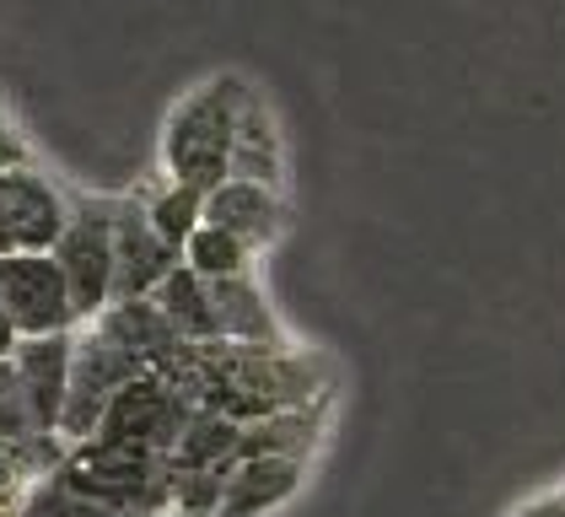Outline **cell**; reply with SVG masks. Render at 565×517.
Returning a JSON list of instances; mask_svg holds the SVG:
<instances>
[{"instance_id": "obj_1", "label": "cell", "mask_w": 565, "mask_h": 517, "mask_svg": "<svg viewBox=\"0 0 565 517\" xmlns=\"http://www.w3.org/2000/svg\"><path fill=\"white\" fill-rule=\"evenodd\" d=\"M248 92L254 86L243 76H211L189 97H178L162 125V172L173 183L211 194L216 183L232 178V140H237V114H243Z\"/></svg>"}, {"instance_id": "obj_2", "label": "cell", "mask_w": 565, "mask_h": 517, "mask_svg": "<svg viewBox=\"0 0 565 517\" xmlns=\"http://www.w3.org/2000/svg\"><path fill=\"white\" fill-rule=\"evenodd\" d=\"M140 372H151L140 356H130L125 345H114L97 324H87L76 335V356H71V393H65V421H60V436L76 447V442H92L97 426H103V410L114 404V393L125 383H135Z\"/></svg>"}, {"instance_id": "obj_3", "label": "cell", "mask_w": 565, "mask_h": 517, "mask_svg": "<svg viewBox=\"0 0 565 517\" xmlns=\"http://www.w3.org/2000/svg\"><path fill=\"white\" fill-rule=\"evenodd\" d=\"M0 302L17 324L22 340H49V335H76V297L54 254H0Z\"/></svg>"}, {"instance_id": "obj_4", "label": "cell", "mask_w": 565, "mask_h": 517, "mask_svg": "<svg viewBox=\"0 0 565 517\" xmlns=\"http://www.w3.org/2000/svg\"><path fill=\"white\" fill-rule=\"evenodd\" d=\"M189 415H194V404H189L162 372H140V378L119 388L114 404L103 410L97 442H119V447H140V453L173 458Z\"/></svg>"}, {"instance_id": "obj_5", "label": "cell", "mask_w": 565, "mask_h": 517, "mask_svg": "<svg viewBox=\"0 0 565 517\" xmlns=\"http://www.w3.org/2000/svg\"><path fill=\"white\" fill-rule=\"evenodd\" d=\"M54 258L71 281L76 297V318L97 324L114 307V205H76L65 238L54 243Z\"/></svg>"}, {"instance_id": "obj_6", "label": "cell", "mask_w": 565, "mask_h": 517, "mask_svg": "<svg viewBox=\"0 0 565 517\" xmlns=\"http://www.w3.org/2000/svg\"><path fill=\"white\" fill-rule=\"evenodd\" d=\"M71 215L76 200H65L39 168L0 172V254H54Z\"/></svg>"}, {"instance_id": "obj_7", "label": "cell", "mask_w": 565, "mask_h": 517, "mask_svg": "<svg viewBox=\"0 0 565 517\" xmlns=\"http://www.w3.org/2000/svg\"><path fill=\"white\" fill-rule=\"evenodd\" d=\"M183 254L173 243H162V232L151 226V215L140 200L114 205V302L157 297V286L173 275Z\"/></svg>"}, {"instance_id": "obj_8", "label": "cell", "mask_w": 565, "mask_h": 517, "mask_svg": "<svg viewBox=\"0 0 565 517\" xmlns=\"http://www.w3.org/2000/svg\"><path fill=\"white\" fill-rule=\"evenodd\" d=\"M71 356H76V335L22 340L11 356V372H17V388L28 399V415H33L39 436H60L65 393H71Z\"/></svg>"}, {"instance_id": "obj_9", "label": "cell", "mask_w": 565, "mask_h": 517, "mask_svg": "<svg viewBox=\"0 0 565 517\" xmlns=\"http://www.w3.org/2000/svg\"><path fill=\"white\" fill-rule=\"evenodd\" d=\"M205 221L226 226L232 238H243L254 254H264L280 232H286V200L269 183H248V178H226L205 194Z\"/></svg>"}, {"instance_id": "obj_10", "label": "cell", "mask_w": 565, "mask_h": 517, "mask_svg": "<svg viewBox=\"0 0 565 517\" xmlns=\"http://www.w3.org/2000/svg\"><path fill=\"white\" fill-rule=\"evenodd\" d=\"M307 479L302 458H237L226 469V490H221L216 517H264L286 507Z\"/></svg>"}, {"instance_id": "obj_11", "label": "cell", "mask_w": 565, "mask_h": 517, "mask_svg": "<svg viewBox=\"0 0 565 517\" xmlns=\"http://www.w3.org/2000/svg\"><path fill=\"white\" fill-rule=\"evenodd\" d=\"M97 329L108 335L114 345H125L130 356H140L151 372L157 367H168L178 350H183V335H178L173 324H168V313L157 307V297H140V302H114L103 318H97Z\"/></svg>"}, {"instance_id": "obj_12", "label": "cell", "mask_w": 565, "mask_h": 517, "mask_svg": "<svg viewBox=\"0 0 565 517\" xmlns=\"http://www.w3.org/2000/svg\"><path fill=\"white\" fill-rule=\"evenodd\" d=\"M211 297H216V329L226 345H243V350H286L280 324H275L264 292L254 286V275L211 281Z\"/></svg>"}, {"instance_id": "obj_13", "label": "cell", "mask_w": 565, "mask_h": 517, "mask_svg": "<svg viewBox=\"0 0 565 517\" xmlns=\"http://www.w3.org/2000/svg\"><path fill=\"white\" fill-rule=\"evenodd\" d=\"M232 178L269 183V189H280V183H286L280 125H275L269 103L259 97V86L248 92V103H243V114H237V140H232Z\"/></svg>"}, {"instance_id": "obj_14", "label": "cell", "mask_w": 565, "mask_h": 517, "mask_svg": "<svg viewBox=\"0 0 565 517\" xmlns=\"http://www.w3.org/2000/svg\"><path fill=\"white\" fill-rule=\"evenodd\" d=\"M157 307L168 313V324H173L178 335L189 345H211L221 340L216 329V297H211V281L205 275H194L189 264H178L173 275L157 286Z\"/></svg>"}, {"instance_id": "obj_15", "label": "cell", "mask_w": 565, "mask_h": 517, "mask_svg": "<svg viewBox=\"0 0 565 517\" xmlns=\"http://www.w3.org/2000/svg\"><path fill=\"white\" fill-rule=\"evenodd\" d=\"M243 458V426L216 410H194L173 447V469H232Z\"/></svg>"}, {"instance_id": "obj_16", "label": "cell", "mask_w": 565, "mask_h": 517, "mask_svg": "<svg viewBox=\"0 0 565 517\" xmlns=\"http://www.w3.org/2000/svg\"><path fill=\"white\" fill-rule=\"evenodd\" d=\"M323 421H318V410L302 404V410H275V415H264L254 426H243V458H302L318 447V436H323Z\"/></svg>"}, {"instance_id": "obj_17", "label": "cell", "mask_w": 565, "mask_h": 517, "mask_svg": "<svg viewBox=\"0 0 565 517\" xmlns=\"http://www.w3.org/2000/svg\"><path fill=\"white\" fill-rule=\"evenodd\" d=\"M146 215H151V226L162 232V243H173L178 254L189 249V238L205 226V194L200 189H189V183H173V178H162L151 194H135Z\"/></svg>"}, {"instance_id": "obj_18", "label": "cell", "mask_w": 565, "mask_h": 517, "mask_svg": "<svg viewBox=\"0 0 565 517\" xmlns=\"http://www.w3.org/2000/svg\"><path fill=\"white\" fill-rule=\"evenodd\" d=\"M183 264H189L194 275H205V281H237V275H254V249H248L243 238H232L226 226H211V221H205V226L189 238Z\"/></svg>"}, {"instance_id": "obj_19", "label": "cell", "mask_w": 565, "mask_h": 517, "mask_svg": "<svg viewBox=\"0 0 565 517\" xmlns=\"http://www.w3.org/2000/svg\"><path fill=\"white\" fill-rule=\"evenodd\" d=\"M11 517H108V513L92 502V496L76 485V479H71V474H65V458H60L49 474H39V479H33V490L17 502V513H11Z\"/></svg>"}, {"instance_id": "obj_20", "label": "cell", "mask_w": 565, "mask_h": 517, "mask_svg": "<svg viewBox=\"0 0 565 517\" xmlns=\"http://www.w3.org/2000/svg\"><path fill=\"white\" fill-rule=\"evenodd\" d=\"M173 464V458H168ZM221 490H226V469H173V507L194 517L221 513Z\"/></svg>"}, {"instance_id": "obj_21", "label": "cell", "mask_w": 565, "mask_h": 517, "mask_svg": "<svg viewBox=\"0 0 565 517\" xmlns=\"http://www.w3.org/2000/svg\"><path fill=\"white\" fill-rule=\"evenodd\" d=\"M39 431H33V415H28V399H22V388H17V372H11V361L0 367V442H33Z\"/></svg>"}, {"instance_id": "obj_22", "label": "cell", "mask_w": 565, "mask_h": 517, "mask_svg": "<svg viewBox=\"0 0 565 517\" xmlns=\"http://www.w3.org/2000/svg\"><path fill=\"white\" fill-rule=\"evenodd\" d=\"M17 168H33V151H28V135L17 129V119L0 108V172H17Z\"/></svg>"}, {"instance_id": "obj_23", "label": "cell", "mask_w": 565, "mask_h": 517, "mask_svg": "<svg viewBox=\"0 0 565 517\" xmlns=\"http://www.w3.org/2000/svg\"><path fill=\"white\" fill-rule=\"evenodd\" d=\"M512 517H565V496H561V490H550V496H533V502H522Z\"/></svg>"}, {"instance_id": "obj_24", "label": "cell", "mask_w": 565, "mask_h": 517, "mask_svg": "<svg viewBox=\"0 0 565 517\" xmlns=\"http://www.w3.org/2000/svg\"><path fill=\"white\" fill-rule=\"evenodd\" d=\"M17 345H22V335H17V324H11V313H6V302H0V367L17 356Z\"/></svg>"}, {"instance_id": "obj_25", "label": "cell", "mask_w": 565, "mask_h": 517, "mask_svg": "<svg viewBox=\"0 0 565 517\" xmlns=\"http://www.w3.org/2000/svg\"><path fill=\"white\" fill-rule=\"evenodd\" d=\"M157 517H194V513H178V507H168V513H157Z\"/></svg>"}, {"instance_id": "obj_26", "label": "cell", "mask_w": 565, "mask_h": 517, "mask_svg": "<svg viewBox=\"0 0 565 517\" xmlns=\"http://www.w3.org/2000/svg\"><path fill=\"white\" fill-rule=\"evenodd\" d=\"M561 496H565V490H561Z\"/></svg>"}]
</instances>
